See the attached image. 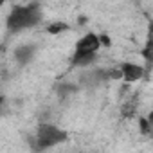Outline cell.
I'll use <instances>...</instances> for the list:
<instances>
[{
	"label": "cell",
	"mask_w": 153,
	"mask_h": 153,
	"mask_svg": "<svg viewBox=\"0 0 153 153\" xmlns=\"http://www.w3.org/2000/svg\"><path fill=\"white\" fill-rule=\"evenodd\" d=\"M40 18H42V11H40L38 4L18 6L7 16V29L11 33H18V31H24L27 27L36 25L40 22Z\"/></svg>",
	"instance_id": "1"
},
{
	"label": "cell",
	"mask_w": 153,
	"mask_h": 153,
	"mask_svg": "<svg viewBox=\"0 0 153 153\" xmlns=\"http://www.w3.org/2000/svg\"><path fill=\"white\" fill-rule=\"evenodd\" d=\"M63 140H67V131L59 130L58 126H54V124H42L38 128V133H36V148L38 149H45V148L56 146V144H59Z\"/></svg>",
	"instance_id": "2"
},
{
	"label": "cell",
	"mask_w": 153,
	"mask_h": 153,
	"mask_svg": "<svg viewBox=\"0 0 153 153\" xmlns=\"http://www.w3.org/2000/svg\"><path fill=\"white\" fill-rule=\"evenodd\" d=\"M99 47H101V43H99V36H97L96 33H88V34H85V36L78 42V45H76V51H74V56L97 52Z\"/></svg>",
	"instance_id": "3"
},
{
	"label": "cell",
	"mask_w": 153,
	"mask_h": 153,
	"mask_svg": "<svg viewBox=\"0 0 153 153\" xmlns=\"http://www.w3.org/2000/svg\"><path fill=\"white\" fill-rule=\"evenodd\" d=\"M119 70H121V79H124L128 83L139 81L144 76V67H140L137 63H123L119 67Z\"/></svg>",
	"instance_id": "4"
},
{
	"label": "cell",
	"mask_w": 153,
	"mask_h": 153,
	"mask_svg": "<svg viewBox=\"0 0 153 153\" xmlns=\"http://www.w3.org/2000/svg\"><path fill=\"white\" fill-rule=\"evenodd\" d=\"M34 52H36V49L33 45H22V47H18L15 51V58H16V61L20 65H25L34 58Z\"/></svg>",
	"instance_id": "5"
},
{
	"label": "cell",
	"mask_w": 153,
	"mask_h": 153,
	"mask_svg": "<svg viewBox=\"0 0 153 153\" xmlns=\"http://www.w3.org/2000/svg\"><path fill=\"white\" fill-rule=\"evenodd\" d=\"M139 128L142 135H149L151 133V117H139Z\"/></svg>",
	"instance_id": "6"
},
{
	"label": "cell",
	"mask_w": 153,
	"mask_h": 153,
	"mask_svg": "<svg viewBox=\"0 0 153 153\" xmlns=\"http://www.w3.org/2000/svg\"><path fill=\"white\" fill-rule=\"evenodd\" d=\"M67 29H68L67 24L56 22V24H51V25L47 27V33H49V34H59V33H63V31H67Z\"/></svg>",
	"instance_id": "7"
},
{
	"label": "cell",
	"mask_w": 153,
	"mask_h": 153,
	"mask_svg": "<svg viewBox=\"0 0 153 153\" xmlns=\"http://www.w3.org/2000/svg\"><path fill=\"white\" fill-rule=\"evenodd\" d=\"M72 92H78V87L76 85H59L58 87V94L59 96H65V94H72Z\"/></svg>",
	"instance_id": "8"
},
{
	"label": "cell",
	"mask_w": 153,
	"mask_h": 153,
	"mask_svg": "<svg viewBox=\"0 0 153 153\" xmlns=\"http://www.w3.org/2000/svg\"><path fill=\"white\" fill-rule=\"evenodd\" d=\"M99 43L105 45V47H108V45H110V38H108L106 34H101V36H99Z\"/></svg>",
	"instance_id": "9"
},
{
	"label": "cell",
	"mask_w": 153,
	"mask_h": 153,
	"mask_svg": "<svg viewBox=\"0 0 153 153\" xmlns=\"http://www.w3.org/2000/svg\"><path fill=\"white\" fill-rule=\"evenodd\" d=\"M142 54H144V58H146V59H149V43L146 45V49L142 51Z\"/></svg>",
	"instance_id": "10"
},
{
	"label": "cell",
	"mask_w": 153,
	"mask_h": 153,
	"mask_svg": "<svg viewBox=\"0 0 153 153\" xmlns=\"http://www.w3.org/2000/svg\"><path fill=\"white\" fill-rule=\"evenodd\" d=\"M4 4H6V0H0V7H2Z\"/></svg>",
	"instance_id": "11"
}]
</instances>
